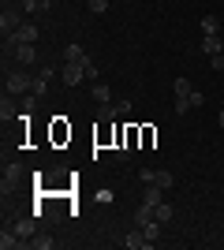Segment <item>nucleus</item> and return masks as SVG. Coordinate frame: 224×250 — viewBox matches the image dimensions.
<instances>
[{"mask_svg":"<svg viewBox=\"0 0 224 250\" xmlns=\"http://www.w3.org/2000/svg\"><path fill=\"white\" fill-rule=\"evenodd\" d=\"M4 86H8V94H26V90H34V75L30 71H8Z\"/></svg>","mask_w":224,"mask_h":250,"instance_id":"f257e3e1","label":"nucleus"},{"mask_svg":"<svg viewBox=\"0 0 224 250\" xmlns=\"http://www.w3.org/2000/svg\"><path fill=\"white\" fill-rule=\"evenodd\" d=\"M22 11H26L22 4H8V8L0 11V30H4V34L19 30V26H22Z\"/></svg>","mask_w":224,"mask_h":250,"instance_id":"f03ea898","label":"nucleus"},{"mask_svg":"<svg viewBox=\"0 0 224 250\" xmlns=\"http://www.w3.org/2000/svg\"><path fill=\"white\" fill-rule=\"evenodd\" d=\"M60 75H64L67 86H79L86 79V67H82V63H64V71H60Z\"/></svg>","mask_w":224,"mask_h":250,"instance_id":"7ed1b4c3","label":"nucleus"},{"mask_svg":"<svg viewBox=\"0 0 224 250\" xmlns=\"http://www.w3.org/2000/svg\"><path fill=\"white\" fill-rule=\"evenodd\" d=\"M120 243H123V247H127V250H146V247H153V243H149L146 235H142V228L127 231V239H120Z\"/></svg>","mask_w":224,"mask_h":250,"instance_id":"20e7f679","label":"nucleus"},{"mask_svg":"<svg viewBox=\"0 0 224 250\" xmlns=\"http://www.w3.org/2000/svg\"><path fill=\"white\" fill-rule=\"evenodd\" d=\"M19 179H22V168H19V165H4V187H0V190L8 194V190L19 183Z\"/></svg>","mask_w":224,"mask_h":250,"instance_id":"39448f33","label":"nucleus"},{"mask_svg":"<svg viewBox=\"0 0 224 250\" xmlns=\"http://www.w3.org/2000/svg\"><path fill=\"white\" fill-rule=\"evenodd\" d=\"M64 60H67V63H82V67H86V63H90V56H86L82 45H67V49H64Z\"/></svg>","mask_w":224,"mask_h":250,"instance_id":"423d86ee","label":"nucleus"},{"mask_svg":"<svg viewBox=\"0 0 224 250\" xmlns=\"http://www.w3.org/2000/svg\"><path fill=\"white\" fill-rule=\"evenodd\" d=\"M202 52L205 56H217V52H224V42L217 34H202Z\"/></svg>","mask_w":224,"mask_h":250,"instance_id":"0eeeda50","label":"nucleus"},{"mask_svg":"<svg viewBox=\"0 0 224 250\" xmlns=\"http://www.w3.org/2000/svg\"><path fill=\"white\" fill-rule=\"evenodd\" d=\"M15 34H19V42H22V45H34V42H38V26H34V22H22Z\"/></svg>","mask_w":224,"mask_h":250,"instance_id":"6e6552de","label":"nucleus"},{"mask_svg":"<svg viewBox=\"0 0 224 250\" xmlns=\"http://www.w3.org/2000/svg\"><path fill=\"white\" fill-rule=\"evenodd\" d=\"M15 231H19L22 239H34V235H38V224H34V220H30V217H22V220H19V224H15Z\"/></svg>","mask_w":224,"mask_h":250,"instance_id":"1a4fd4ad","label":"nucleus"},{"mask_svg":"<svg viewBox=\"0 0 224 250\" xmlns=\"http://www.w3.org/2000/svg\"><path fill=\"white\" fill-rule=\"evenodd\" d=\"M149 220H153V206L142 202V209H135V228H142V224H149Z\"/></svg>","mask_w":224,"mask_h":250,"instance_id":"9d476101","label":"nucleus"},{"mask_svg":"<svg viewBox=\"0 0 224 250\" xmlns=\"http://www.w3.org/2000/svg\"><path fill=\"white\" fill-rule=\"evenodd\" d=\"M15 60L19 63H34L38 60V49H34V45H19V49H15Z\"/></svg>","mask_w":224,"mask_h":250,"instance_id":"9b49d317","label":"nucleus"},{"mask_svg":"<svg viewBox=\"0 0 224 250\" xmlns=\"http://www.w3.org/2000/svg\"><path fill=\"white\" fill-rule=\"evenodd\" d=\"M116 101H108V104H101V108H97V120H101V124H112V120H116Z\"/></svg>","mask_w":224,"mask_h":250,"instance_id":"f8f14e48","label":"nucleus"},{"mask_svg":"<svg viewBox=\"0 0 224 250\" xmlns=\"http://www.w3.org/2000/svg\"><path fill=\"white\" fill-rule=\"evenodd\" d=\"M15 235H19V231H0V250H11V247H22V239H15Z\"/></svg>","mask_w":224,"mask_h":250,"instance_id":"ddd939ff","label":"nucleus"},{"mask_svg":"<svg viewBox=\"0 0 224 250\" xmlns=\"http://www.w3.org/2000/svg\"><path fill=\"white\" fill-rule=\"evenodd\" d=\"M142 235H146L149 243H157V239H161V220L153 217V220H149V224H142Z\"/></svg>","mask_w":224,"mask_h":250,"instance_id":"4468645a","label":"nucleus"},{"mask_svg":"<svg viewBox=\"0 0 224 250\" xmlns=\"http://www.w3.org/2000/svg\"><path fill=\"white\" fill-rule=\"evenodd\" d=\"M30 247H34V250H53L56 239H53V235H41V231H38V235L30 239Z\"/></svg>","mask_w":224,"mask_h":250,"instance_id":"2eb2a0df","label":"nucleus"},{"mask_svg":"<svg viewBox=\"0 0 224 250\" xmlns=\"http://www.w3.org/2000/svg\"><path fill=\"white\" fill-rule=\"evenodd\" d=\"M90 94H94V101H97V104H108V101H112L108 86H101V83H94V90H90Z\"/></svg>","mask_w":224,"mask_h":250,"instance_id":"dca6fc26","label":"nucleus"},{"mask_svg":"<svg viewBox=\"0 0 224 250\" xmlns=\"http://www.w3.org/2000/svg\"><path fill=\"white\" fill-rule=\"evenodd\" d=\"M153 217H157L161 224H168V220H172V206H168V202H161V206H153Z\"/></svg>","mask_w":224,"mask_h":250,"instance_id":"f3484780","label":"nucleus"},{"mask_svg":"<svg viewBox=\"0 0 224 250\" xmlns=\"http://www.w3.org/2000/svg\"><path fill=\"white\" fill-rule=\"evenodd\" d=\"M217 30H221L217 15H202V34H217Z\"/></svg>","mask_w":224,"mask_h":250,"instance_id":"a211bd4d","label":"nucleus"},{"mask_svg":"<svg viewBox=\"0 0 224 250\" xmlns=\"http://www.w3.org/2000/svg\"><path fill=\"white\" fill-rule=\"evenodd\" d=\"M15 116H19V112H15V104L4 97V101H0V120H15Z\"/></svg>","mask_w":224,"mask_h":250,"instance_id":"6ab92c4d","label":"nucleus"},{"mask_svg":"<svg viewBox=\"0 0 224 250\" xmlns=\"http://www.w3.org/2000/svg\"><path fill=\"white\" fill-rule=\"evenodd\" d=\"M22 8H26V11H45V8H49V0H22Z\"/></svg>","mask_w":224,"mask_h":250,"instance_id":"aec40b11","label":"nucleus"},{"mask_svg":"<svg viewBox=\"0 0 224 250\" xmlns=\"http://www.w3.org/2000/svg\"><path fill=\"white\" fill-rule=\"evenodd\" d=\"M172 90H176V97H187V94H191V83H187V79H176Z\"/></svg>","mask_w":224,"mask_h":250,"instance_id":"412c9836","label":"nucleus"},{"mask_svg":"<svg viewBox=\"0 0 224 250\" xmlns=\"http://www.w3.org/2000/svg\"><path fill=\"white\" fill-rule=\"evenodd\" d=\"M153 183H157V187H164V190H168L172 183H176V179H172V172H157V179H153Z\"/></svg>","mask_w":224,"mask_h":250,"instance_id":"4be33fe9","label":"nucleus"},{"mask_svg":"<svg viewBox=\"0 0 224 250\" xmlns=\"http://www.w3.org/2000/svg\"><path fill=\"white\" fill-rule=\"evenodd\" d=\"M187 101H191V108H202V104H205V94H198V90H191V94H187Z\"/></svg>","mask_w":224,"mask_h":250,"instance_id":"5701e85b","label":"nucleus"},{"mask_svg":"<svg viewBox=\"0 0 224 250\" xmlns=\"http://www.w3.org/2000/svg\"><path fill=\"white\" fill-rule=\"evenodd\" d=\"M86 4H90V11H94V15H101V11H108V0H86Z\"/></svg>","mask_w":224,"mask_h":250,"instance_id":"b1692460","label":"nucleus"},{"mask_svg":"<svg viewBox=\"0 0 224 250\" xmlns=\"http://www.w3.org/2000/svg\"><path fill=\"white\" fill-rule=\"evenodd\" d=\"M139 179H142V183H153V179H157V172H153V168H142Z\"/></svg>","mask_w":224,"mask_h":250,"instance_id":"393cba45","label":"nucleus"},{"mask_svg":"<svg viewBox=\"0 0 224 250\" xmlns=\"http://www.w3.org/2000/svg\"><path fill=\"white\" fill-rule=\"evenodd\" d=\"M209 63H213V71H224V52H217V56H209Z\"/></svg>","mask_w":224,"mask_h":250,"instance_id":"a878e982","label":"nucleus"},{"mask_svg":"<svg viewBox=\"0 0 224 250\" xmlns=\"http://www.w3.org/2000/svg\"><path fill=\"white\" fill-rule=\"evenodd\" d=\"M187 108H191V101H187V97H176V112L183 116V112H187Z\"/></svg>","mask_w":224,"mask_h":250,"instance_id":"bb28decb","label":"nucleus"},{"mask_svg":"<svg viewBox=\"0 0 224 250\" xmlns=\"http://www.w3.org/2000/svg\"><path fill=\"white\" fill-rule=\"evenodd\" d=\"M30 112H34V97L26 94V97H22V116H30Z\"/></svg>","mask_w":224,"mask_h":250,"instance_id":"cd10ccee","label":"nucleus"},{"mask_svg":"<svg viewBox=\"0 0 224 250\" xmlns=\"http://www.w3.org/2000/svg\"><path fill=\"white\" fill-rule=\"evenodd\" d=\"M116 112L120 116H131V101H116Z\"/></svg>","mask_w":224,"mask_h":250,"instance_id":"c85d7f7f","label":"nucleus"},{"mask_svg":"<svg viewBox=\"0 0 224 250\" xmlns=\"http://www.w3.org/2000/svg\"><path fill=\"white\" fill-rule=\"evenodd\" d=\"M217 124H221V127H224V108H221V116H217Z\"/></svg>","mask_w":224,"mask_h":250,"instance_id":"c756f323","label":"nucleus"}]
</instances>
